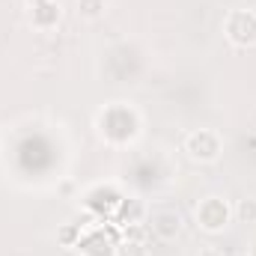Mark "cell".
I'll return each instance as SVG.
<instances>
[{
  "label": "cell",
  "mask_w": 256,
  "mask_h": 256,
  "mask_svg": "<svg viewBox=\"0 0 256 256\" xmlns=\"http://www.w3.org/2000/svg\"><path fill=\"white\" fill-rule=\"evenodd\" d=\"M224 36L236 48H254L256 45V12L254 9H232L224 18Z\"/></svg>",
  "instance_id": "cell-4"
},
{
  "label": "cell",
  "mask_w": 256,
  "mask_h": 256,
  "mask_svg": "<svg viewBox=\"0 0 256 256\" xmlns=\"http://www.w3.org/2000/svg\"><path fill=\"white\" fill-rule=\"evenodd\" d=\"M182 214L176 212V208H155V212H149L146 214V226H149V232L155 236V238H161V242H176L179 236H182Z\"/></svg>",
  "instance_id": "cell-5"
},
{
  "label": "cell",
  "mask_w": 256,
  "mask_h": 256,
  "mask_svg": "<svg viewBox=\"0 0 256 256\" xmlns=\"http://www.w3.org/2000/svg\"><path fill=\"white\" fill-rule=\"evenodd\" d=\"M74 250H78L80 256H114L116 242L110 238V232H108V230H102V226H90V230H84V232H80V238H78Z\"/></svg>",
  "instance_id": "cell-6"
},
{
  "label": "cell",
  "mask_w": 256,
  "mask_h": 256,
  "mask_svg": "<svg viewBox=\"0 0 256 256\" xmlns=\"http://www.w3.org/2000/svg\"><path fill=\"white\" fill-rule=\"evenodd\" d=\"M232 220H238V224H256V200L254 196H244V200H238L236 206H232Z\"/></svg>",
  "instance_id": "cell-10"
},
{
  "label": "cell",
  "mask_w": 256,
  "mask_h": 256,
  "mask_svg": "<svg viewBox=\"0 0 256 256\" xmlns=\"http://www.w3.org/2000/svg\"><path fill=\"white\" fill-rule=\"evenodd\" d=\"M248 256H256V238L250 242V248H248Z\"/></svg>",
  "instance_id": "cell-14"
},
{
  "label": "cell",
  "mask_w": 256,
  "mask_h": 256,
  "mask_svg": "<svg viewBox=\"0 0 256 256\" xmlns=\"http://www.w3.org/2000/svg\"><path fill=\"white\" fill-rule=\"evenodd\" d=\"M114 256H149V248H146L140 238H126V242L116 244Z\"/></svg>",
  "instance_id": "cell-11"
},
{
  "label": "cell",
  "mask_w": 256,
  "mask_h": 256,
  "mask_svg": "<svg viewBox=\"0 0 256 256\" xmlns=\"http://www.w3.org/2000/svg\"><path fill=\"white\" fill-rule=\"evenodd\" d=\"M33 3H42V0H27V6H33Z\"/></svg>",
  "instance_id": "cell-15"
},
{
  "label": "cell",
  "mask_w": 256,
  "mask_h": 256,
  "mask_svg": "<svg viewBox=\"0 0 256 256\" xmlns=\"http://www.w3.org/2000/svg\"><path fill=\"white\" fill-rule=\"evenodd\" d=\"M108 3H110V0H78L74 6H78V15H80V18L98 21V18L108 12Z\"/></svg>",
  "instance_id": "cell-9"
},
{
  "label": "cell",
  "mask_w": 256,
  "mask_h": 256,
  "mask_svg": "<svg viewBox=\"0 0 256 256\" xmlns=\"http://www.w3.org/2000/svg\"><path fill=\"white\" fill-rule=\"evenodd\" d=\"M27 9H30V24H33L36 30H51V27H57L60 18H63L60 0H42V3L27 6Z\"/></svg>",
  "instance_id": "cell-7"
},
{
  "label": "cell",
  "mask_w": 256,
  "mask_h": 256,
  "mask_svg": "<svg viewBox=\"0 0 256 256\" xmlns=\"http://www.w3.org/2000/svg\"><path fill=\"white\" fill-rule=\"evenodd\" d=\"M194 220L202 232L214 236V232H224L230 224H232V206L224 200V196H202L194 208Z\"/></svg>",
  "instance_id": "cell-2"
},
{
  "label": "cell",
  "mask_w": 256,
  "mask_h": 256,
  "mask_svg": "<svg viewBox=\"0 0 256 256\" xmlns=\"http://www.w3.org/2000/svg\"><path fill=\"white\" fill-rule=\"evenodd\" d=\"M80 232H84V230H80L78 224H66L63 230L57 232V242H60L63 248H74V244H78V238H80Z\"/></svg>",
  "instance_id": "cell-12"
},
{
  "label": "cell",
  "mask_w": 256,
  "mask_h": 256,
  "mask_svg": "<svg viewBox=\"0 0 256 256\" xmlns=\"http://www.w3.org/2000/svg\"><path fill=\"white\" fill-rule=\"evenodd\" d=\"M96 122H98L102 137L110 140V143H128V140L137 134V128H140L137 114H134L128 104H122V102H114L110 108H104Z\"/></svg>",
  "instance_id": "cell-1"
},
{
  "label": "cell",
  "mask_w": 256,
  "mask_h": 256,
  "mask_svg": "<svg viewBox=\"0 0 256 256\" xmlns=\"http://www.w3.org/2000/svg\"><path fill=\"white\" fill-rule=\"evenodd\" d=\"M200 256H226V254H224L220 248H202V250H200Z\"/></svg>",
  "instance_id": "cell-13"
},
{
  "label": "cell",
  "mask_w": 256,
  "mask_h": 256,
  "mask_svg": "<svg viewBox=\"0 0 256 256\" xmlns=\"http://www.w3.org/2000/svg\"><path fill=\"white\" fill-rule=\"evenodd\" d=\"M185 155L196 164H214L224 155V137L214 128H194L185 137Z\"/></svg>",
  "instance_id": "cell-3"
},
{
  "label": "cell",
  "mask_w": 256,
  "mask_h": 256,
  "mask_svg": "<svg viewBox=\"0 0 256 256\" xmlns=\"http://www.w3.org/2000/svg\"><path fill=\"white\" fill-rule=\"evenodd\" d=\"M146 214L149 212H146L143 200H137V196H120V202L114 208V218H116L120 226H137V224L146 220Z\"/></svg>",
  "instance_id": "cell-8"
}]
</instances>
